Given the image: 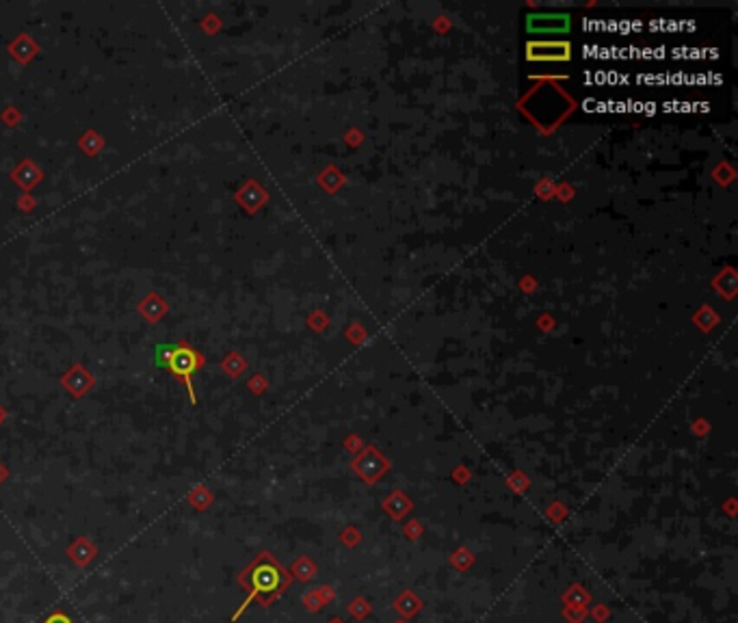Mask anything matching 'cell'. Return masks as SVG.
<instances>
[{
	"instance_id": "cell-1",
	"label": "cell",
	"mask_w": 738,
	"mask_h": 623,
	"mask_svg": "<svg viewBox=\"0 0 738 623\" xmlns=\"http://www.w3.org/2000/svg\"><path fill=\"white\" fill-rule=\"evenodd\" d=\"M236 582H239L243 591H247V597L243 600V604L236 608L232 621L239 619V617L252 606V602H258V604L264 608L273 604V602L288 588L290 573L279 565V561L273 554L263 550L247 567L240 569L239 576H236Z\"/></svg>"
},
{
	"instance_id": "cell-2",
	"label": "cell",
	"mask_w": 738,
	"mask_h": 623,
	"mask_svg": "<svg viewBox=\"0 0 738 623\" xmlns=\"http://www.w3.org/2000/svg\"><path fill=\"white\" fill-rule=\"evenodd\" d=\"M198 366H200V357L195 355L191 348H184V347H178L176 355L171 357L169 366H167V370L174 372L176 377H182L184 385L189 387L191 403L193 405H195V392H193V384H191V377H193V372L198 370Z\"/></svg>"
},
{
	"instance_id": "cell-3",
	"label": "cell",
	"mask_w": 738,
	"mask_h": 623,
	"mask_svg": "<svg viewBox=\"0 0 738 623\" xmlns=\"http://www.w3.org/2000/svg\"><path fill=\"white\" fill-rule=\"evenodd\" d=\"M96 554H98V548L93 546V541H90V537L74 539L72 546L67 548V558H70L74 565H78V567L90 565L93 558H96Z\"/></svg>"
},
{
	"instance_id": "cell-4",
	"label": "cell",
	"mask_w": 738,
	"mask_h": 623,
	"mask_svg": "<svg viewBox=\"0 0 738 623\" xmlns=\"http://www.w3.org/2000/svg\"><path fill=\"white\" fill-rule=\"evenodd\" d=\"M178 351V345H156L154 347V366L156 368H167L169 366L171 357Z\"/></svg>"
},
{
	"instance_id": "cell-5",
	"label": "cell",
	"mask_w": 738,
	"mask_h": 623,
	"mask_svg": "<svg viewBox=\"0 0 738 623\" xmlns=\"http://www.w3.org/2000/svg\"><path fill=\"white\" fill-rule=\"evenodd\" d=\"M42 623H76V621H74L70 615H66L63 611H54Z\"/></svg>"
},
{
	"instance_id": "cell-6",
	"label": "cell",
	"mask_w": 738,
	"mask_h": 623,
	"mask_svg": "<svg viewBox=\"0 0 738 623\" xmlns=\"http://www.w3.org/2000/svg\"><path fill=\"white\" fill-rule=\"evenodd\" d=\"M208 502H210V498H201V489L198 494H191V504H193L195 509H200V511L208 507Z\"/></svg>"
}]
</instances>
